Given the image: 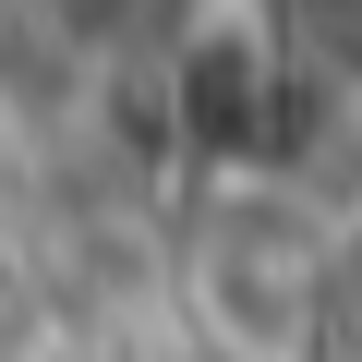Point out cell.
Returning a JSON list of instances; mask_svg holds the SVG:
<instances>
[{"mask_svg":"<svg viewBox=\"0 0 362 362\" xmlns=\"http://www.w3.org/2000/svg\"><path fill=\"white\" fill-rule=\"evenodd\" d=\"M314 350L362 362V218H326V326H314Z\"/></svg>","mask_w":362,"mask_h":362,"instance_id":"3957f363","label":"cell"},{"mask_svg":"<svg viewBox=\"0 0 362 362\" xmlns=\"http://www.w3.org/2000/svg\"><path fill=\"white\" fill-rule=\"evenodd\" d=\"M194 302H206V326L230 350L314 362V326H326V218L290 206L278 181H242L206 218V242H194Z\"/></svg>","mask_w":362,"mask_h":362,"instance_id":"6da1fadb","label":"cell"},{"mask_svg":"<svg viewBox=\"0 0 362 362\" xmlns=\"http://www.w3.org/2000/svg\"><path fill=\"white\" fill-rule=\"evenodd\" d=\"M242 37L302 97H362V0H242Z\"/></svg>","mask_w":362,"mask_h":362,"instance_id":"7a4b0ae2","label":"cell"}]
</instances>
